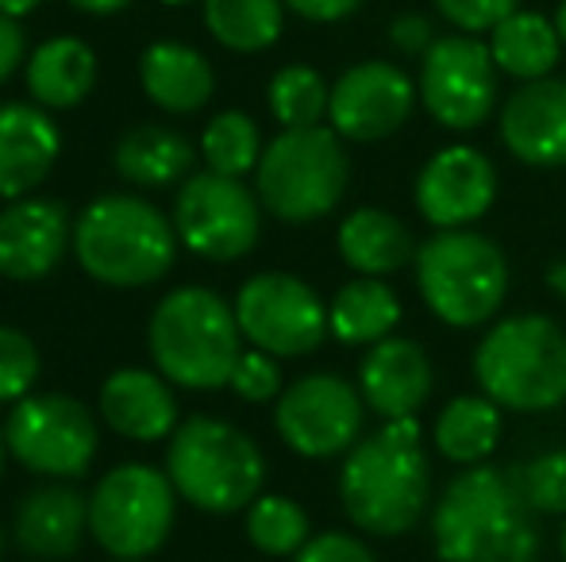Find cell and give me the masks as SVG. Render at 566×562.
Returning a JSON list of instances; mask_svg holds the SVG:
<instances>
[{"label":"cell","mask_w":566,"mask_h":562,"mask_svg":"<svg viewBox=\"0 0 566 562\" xmlns=\"http://www.w3.org/2000/svg\"><path fill=\"white\" fill-rule=\"evenodd\" d=\"M436 551L443 562H536L539 524L513 470L467 466L443 489L432 512Z\"/></svg>","instance_id":"1"},{"label":"cell","mask_w":566,"mask_h":562,"mask_svg":"<svg viewBox=\"0 0 566 562\" xmlns=\"http://www.w3.org/2000/svg\"><path fill=\"white\" fill-rule=\"evenodd\" d=\"M339 501L350 524L370 536H401L424 517L432 501V466L420 447L417 416L386 421L381 432L347 450Z\"/></svg>","instance_id":"2"},{"label":"cell","mask_w":566,"mask_h":562,"mask_svg":"<svg viewBox=\"0 0 566 562\" xmlns=\"http://www.w3.org/2000/svg\"><path fill=\"white\" fill-rule=\"evenodd\" d=\"M235 308L205 285H181L158 300L147 324V347L158 374L181 390H220L239 362Z\"/></svg>","instance_id":"3"},{"label":"cell","mask_w":566,"mask_h":562,"mask_svg":"<svg viewBox=\"0 0 566 562\" xmlns=\"http://www.w3.org/2000/svg\"><path fill=\"white\" fill-rule=\"evenodd\" d=\"M74 255L93 282L139 289L158 282L178 255V232L143 197H97L74 224Z\"/></svg>","instance_id":"4"},{"label":"cell","mask_w":566,"mask_h":562,"mask_svg":"<svg viewBox=\"0 0 566 562\" xmlns=\"http://www.w3.org/2000/svg\"><path fill=\"white\" fill-rule=\"evenodd\" d=\"M474 378L513 413H547L566 401V331L544 312L497 320L474 351Z\"/></svg>","instance_id":"5"},{"label":"cell","mask_w":566,"mask_h":562,"mask_svg":"<svg viewBox=\"0 0 566 562\" xmlns=\"http://www.w3.org/2000/svg\"><path fill=\"white\" fill-rule=\"evenodd\" d=\"M166 474L181 501L201 512H239L259 497L266 463L247 432L217 416H189L174 427L166 447Z\"/></svg>","instance_id":"6"},{"label":"cell","mask_w":566,"mask_h":562,"mask_svg":"<svg viewBox=\"0 0 566 562\" xmlns=\"http://www.w3.org/2000/svg\"><path fill=\"white\" fill-rule=\"evenodd\" d=\"M417 285L424 305L448 328H478L505 305L509 266L501 247L482 232L440 227L417 251Z\"/></svg>","instance_id":"7"},{"label":"cell","mask_w":566,"mask_h":562,"mask_svg":"<svg viewBox=\"0 0 566 562\" xmlns=\"http://www.w3.org/2000/svg\"><path fill=\"white\" fill-rule=\"evenodd\" d=\"M350 162L336 128H282L254 170L259 201L285 224H308L328 216L343 201Z\"/></svg>","instance_id":"8"},{"label":"cell","mask_w":566,"mask_h":562,"mask_svg":"<svg viewBox=\"0 0 566 562\" xmlns=\"http://www.w3.org/2000/svg\"><path fill=\"white\" fill-rule=\"evenodd\" d=\"M170 474L147 463H124L97 481L90 497V536L113 559H147L166 543L174 528Z\"/></svg>","instance_id":"9"},{"label":"cell","mask_w":566,"mask_h":562,"mask_svg":"<svg viewBox=\"0 0 566 562\" xmlns=\"http://www.w3.org/2000/svg\"><path fill=\"white\" fill-rule=\"evenodd\" d=\"M8 455L43 478H77L97 455V424L82 401L66 393L23 397L4 424Z\"/></svg>","instance_id":"10"},{"label":"cell","mask_w":566,"mask_h":562,"mask_svg":"<svg viewBox=\"0 0 566 562\" xmlns=\"http://www.w3.org/2000/svg\"><path fill=\"white\" fill-rule=\"evenodd\" d=\"M420 100L448 131H474L497 108V62L474 35H443L420 62Z\"/></svg>","instance_id":"11"},{"label":"cell","mask_w":566,"mask_h":562,"mask_svg":"<svg viewBox=\"0 0 566 562\" xmlns=\"http://www.w3.org/2000/svg\"><path fill=\"white\" fill-rule=\"evenodd\" d=\"M239 331L251 347L274 359H297L324 343L328 336V308L316 289L293 274H254L235 297Z\"/></svg>","instance_id":"12"},{"label":"cell","mask_w":566,"mask_h":562,"mask_svg":"<svg viewBox=\"0 0 566 562\" xmlns=\"http://www.w3.org/2000/svg\"><path fill=\"white\" fill-rule=\"evenodd\" d=\"M174 232L209 263H235L259 243V201L239 178L205 170L174 201Z\"/></svg>","instance_id":"13"},{"label":"cell","mask_w":566,"mask_h":562,"mask_svg":"<svg viewBox=\"0 0 566 562\" xmlns=\"http://www.w3.org/2000/svg\"><path fill=\"white\" fill-rule=\"evenodd\" d=\"M363 393L339 374H308L277 397L274 427L305 458L347 455L363 432Z\"/></svg>","instance_id":"14"},{"label":"cell","mask_w":566,"mask_h":562,"mask_svg":"<svg viewBox=\"0 0 566 562\" xmlns=\"http://www.w3.org/2000/svg\"><path fill=\"white\" fill-rule=\"evenodd\" d=\"M417 85L394 62H358L332 85L328 120L339 139L378 142L405 128L417 105Z\"/></svg>","instance_id":"15"},{"label":"cell","mask_w":566,"mask_h":562,"mask_svg":"<svg viewBox=\"0 0 566 562\" xmlns=\"http://www.w3.org/2000/svg\"><path fill=\"white\" fill-rule=\"evenodd\" d=\"M497 170L482 150L454 142L436 150L417 178V209L432 227H467L490 212Z\"/></svg>","instance_id":"16"},{"label":"cell","mask_w":566,"mask_h":562,"mask_svg":"<svg viewBox=\"0 0 566 562\" xmlns=\"http://www.w3.org/2000/svg\"><path fill=\"white\" fill-rule=\"evenodd\" d=\"M501 142L536 170L566 166V77L521 82L501 108Z\"/></svg>","instance_id":"17"},{"label":"cell","mask_w":566,"mask_h":562,"mask_svg":"<svg viewBox=\"0 0 566 562\" xmlns=\"http://www.w3.org/2000/svg\"><path fill=\"white\" fill-rule=\"evenodd\" d=\"M74 243L66 209L39 197H20L0 212V274L12 282H39L62 263Z\"/></svg>","instance_id":"18"},{"label":"cell","mask_w":566,"mask_h":562,"mask_svg":"<svg viewBox=\"0 0 566 562\" xmlns=\"http://www.w3.org/2000/svg\"><path fill=\"white\" fill-rule=\"evenodd\" d=\"M358 393L386 421L417 416L420 405L432 397V359L417 339H381L358 367Z\"/></svg>","instance_id":"19"},{"label":"cell","mask_w":566,"mask_h":562,"mask_svg":"<svg viewBox=\"0 0 566 562\" xmlns=\"http://www.w3.org/2000/svg\"><path fill=\"white\" fill-rule=\"evenodd\" d=\"M62 150V131L43 105H0V197L20 201L51 173Z\"/></svg>","instance_id":"20"},{"label":"cell","mask_w":566,"mask_h":562,"mask_svg":"<svg viewBox=\"0 0 566 562\" xmlns=\"http://www.w3.org/2000/svg\"><path fill=\"white\" fill-rule=\"evenodd\" d=\"M90 528V501L70 486L31 489L12 520V540L31 559H70Z\"/></svg>","instance_id":"21"},{"label":"cell","mask_w":566,"mask_h":562,"mask_svg":"<svg viewBox=\"0 0 566 562\" xmlns=\"http://www.w3.org/2000/svg\"><path fill=\"white\" fill-rule=\"evenodd\" d=\"M101 416L124 439L158 443L170 439L178 427V401L163 374L127 367L108 374L105 390H101Z\"/></svg>","instance_id":"22"},{"label":"cell","mask_w":566,"mask_h":562,"mask_svg":"<svg viewBox=\"0 0 566 562\" xmlns=\"http://www.w3.org/2000/svg\"><path fill=\"white\" fill-rule=\"evenodd\" d=\"M139 85L163 113H197L212 100L217 93V74H212L209 59L197 46L174 43H150L139 59Z\"/></svg>","instance_id":"23"},{"label":"cell","mask_w":566,"mask_h":562,"mask_svg":"<svg viewBox=\"0 0 566 562\" xmlns=\"http://www.w3.org/2000/svg\"><path fill=\"white\" fill-rule=\"evenodd\" d=\"M28 93L43 108H77L97 85V54L74 35H54L39 43L28 59Z\"/></svg>","instance_id":"24"},{"label":"cell","mask_w":566,"mask_h":562,"mask_svg":"<svg viewBox=\"0 0 566 562\" xmlns=\"http://www.w3.org/2000/svg\"><path fill=\"white\" fill-rule=\"evenodd\" d=\"M339 255L350 271L366 278H386L417 263V243L412 232L386 209H355L339 224Z\"/></svg>","instance_id":"25"},{"label":"cell","mask_w":566,"mask_h":562,"mask_svg":"<svg viewBox=\"0 0 566 562\" xmlns=\"http://www.w3.org/2000/svg\"><path fill=\"white\" fill-rule=\"evenodd\" d=\"M490 51L501 74L516 77V82H539V77L552 74L555 62H559L563 39H559L555 20L516 8L513 15H505V20L490 31Z\"/></svg>","instance_id":"26"},{"label":"cell","mask_w":566,"mask_h":562,"mask_svg":"<svg viewBox=\"0 0 566 562\" xmlns=\"http://www.w3.org/2000/svg\"><path fill=\"white\" fill-rule=\"evenodd\" d=\"M119 178H127L132 185L163 189L181 181L193 170V147L186 136H178L174 128L163 124H139L124 139L116 142L113 155Z\"/></svg>","instance_id":"27"},{"label":"cell","mask_w":566,"mask_h":562,"mask_svg":"<svg viewBox=\"0 0 566 562\" xmlns=\"http://www.w3.org/2000/svg\"><path fill=\"white\" fill-rule=\"evenodd\" d=\"M401 324V300L381 278H355L336 293L328 308V328L347 347H374L394 336Z\"/></svg>","instance_id":"28"},{"label":"cell","mask_w":566,"mask_h":562,"mask_svg":"<svg viewBox=\"0 0 566 562\" xmlns=\"http://www.w3.org/2000/svg\"><path fill=\"white\" fill-rule=\"evenodd\" d=\"M501 439V405L474 393L467 397L448 401V409L436 421V447H440L443 458L459 466H478L482 458L493 455Z\"/></svg>","instance_id":"29"},{"label":"cell","mask_w":566,"mask_h":562,"mask_svg":"<svg viewBox=\"0 0 566 562\" xmlns=\"http://www.w3.org/2000/svg\"><path fill=\"white\" fill-rule=\"evenodd\" d=\"M285 23L282 0H205V28L235 54H259L277 43Z\"/></svg>","instance_id":"30"},{"label":"cell","mask_w":566,"mask_h":562,"mask_svg":"<svg viewBox=\"0 0 566 562\" xmlns=\"http://www.w3.org/2000/svg\"><path fill=\"white\" fill-rule=\"evenodd\" d=\"M247 540L262 555H297L308 543V517L293 497L259 494L247 505Z\"/></svg>","instance_id":"31"},{"label":"cell","mask_w":566,"mask_h":562,"mask_svg":"<svg viewBox=\"0 0 566 562\" xmlns=\"http://www.w3.org/2000/svg\"><path fill=\"white\" fill-rule=\"evenodd\" d=\"M266 100L282 128H316L328 116L332 89L313 66H282L270 82Z\"/></svg>","instance_id":"32"},{"label":"cell","mask_w":566,"mask_h":562,"mask_svg":"<svg viewBox=\"0 0 566 562\" xmlns=\"http://www.w3.org/2000/svg\"><path fill=\"white\" fill-rule=\"evenodd\" d=\"M201 155L209 162V170L228 173V178H243V173L259 170V158H262L259 124L247 113L212 116L201 136Z\"/></svg>","instance_id":"33"},{"label":"cell","mask_w":566,"mask_h":562,"mask_svg":"<svg viewBox=\"0 0 566 562\" xmlns=\"http://www.w3.org/2000/svg\"><path fill=\"white\" fill-rule=\"evenodd\" d=\"M524 501L544 517H566V450H544L513 470Z\"/></svg>","instance_id":"34"},{"label":"cell","mask_w":566,"mask_h":562,"mask_svg":"<svg viewBox=\"0 0 566 562\" xmlns=\"http://www.w3.org/2000/svg\"><path fill=\"white\" fill-rule=\"evenodd\" d=\"M39 378V351L23 331L0 328V401H23Z\"/></svg>","instance_id":"35"},{"label":"cell","mask_w":566,"mask_h":562,"mask_svg":"<svg viewBox=\"0 0 566 562\" xmlns=\"http://www.w3.org/2000/svg\"><path fill=\"white\" fill-rule=\"evenodd\" d=\"M231 390H235V397L251 401V405H262V401L277 397L282 393V370H277L274 354L266 351H243L235 362V370H231Z\"/></svg>","instance_id":"36"},{"label":"cell","mask_w":566,"mask_h":562,"mask_svg":"<svg viewBox=\"0 0 566 562\" xmlns=\"http://www.w3.org/2000/svg\"><path fill=\"white\" fill-rule=\"evenodd\" d=\"M440 15L451 28L467 31V35H482L493 31L505 15L516 12V0H432Z\"/></svg>","instance_id":"37"},{"label":"cell","mask_w":566,"mask_h":562,"mask_svg":"<svg viewBox=\"0 0 566 562\" xmlns=\"http://www.w3.org/2000/svg\"><path fill=\"white\" fill-rule=\"evenodd\" d=\"M293 562H378V559L355 536L324 532V536H308V543L293 555Z\"/></svg>","instance_id":"38"},{"label":"cell","mask_w":566,"mask_h":562,"mask_svg":"<svg viewBox=\"0 0 566 562\" xmlns=\"http://www.w3.org/2000/svg\"><path fill=\"white\" fill-rule=\"evenodd\" d=\"M389 39L401 54H420L424 59L428 46L436 43V23L420 12H401L394 23H389Z\"/></svg>","instance_id":"39"},{"label":"cell","mask_w":566,"mask_h":562,"mask_svg":"<svg viewBox=\"0 0 566 562\" xmlns=\"http://www.w3.org/2000/svg\"><path fill=\"white\" fill-rule=\"evenodd\" d=\"M282 4L308 23H339L358 12L363 0H282Z\"/></svg>","instance_id":"40"},{"label":"cell","mask_w":566,"mask_h":562,"mask_svg":"<svg viewBox=\"0 0 566 562\" xmlns=\"http://www.w3.org/2000/svg\"><path fill=\"white\" fill-rule=\"evenodd\" d=\"M23 28H20V20L15 15H4L0 12V85L8 82V77L20 70V62H23Z\"/></svg>","instance_id":"41"},{"label":"cell","mask_w":566,"mask_h":562,"mask_svg":"<svg viewBox=\"0 0 566 562\" xmlns=\"http://www.w3.org/2000/svg\"><path fill=\"white\" fill-rule=\"evenodd\" d=\"M66 4H74L77 12H85V15H113V12H124L132 0H66Z\"/></svg>","instance_id":"42"},{"label":"cell","mask_w":566,"mask_h":562,"mask_svg":"<svg viewBox=\"0 0 566 562\" xmlns=\"http://www.w3.org/2000/svg\"><path fill=\"white\" fill-rule=\"evenodd\" d=\"M547 289L566 300V258H555V263L547 266Z\"/></svg>","instance_id":"43"},{"label":"cell","mask_w":566,"mask_h":562,"mask_svg":"<svg viewBox=\"0 0 566 562\" xmlns=\"http://www.w3.org/2000/svg\"><path fill=\"white\" fill-rule=\"evenodd\" d=\"M39 4H43V0H0V12L15 15V20H23V15H31Z\"/></svg>","instance_id":"44"},{"label":"cell","mask_w":566,"mask_h":562,"mask_svg":"<svg viewBox=\"0 0 566 562\" xmlns=\"http://www.w3.org/2000/svg\"><path fill=\"white\" fill-rule=\"evenodd\" d=\"M555 28H559V39H563V46H566V0L559 4V12H555Z\"/></svg>","instance_id":"45"},{"label":"cell","mask_w":566,"mask_h":562,"mask_svg":"<svg viewBox=\"0 0 566 562\" xmlns=\"http://www.w3.org/2000/svg\"><path fill=\"white\" fill-rule=\"evenodd\" d=\"M4 455H8V439H4V427H0V474H4Z\"/></svg>","instance_id":"46"},{"label":"cell","mask_w":566,"mask_h":562,"mask_svg":"<svg viewBox=\"0 0 566 562\" xmlns=\"http://www.w3.org/2000/svg\"><path fill=\"white\" fill-rule=\"evenodd\" d=\"M158 4H170V8H186V4H193V0H158Z\"/></svg>","instance_id":"47"},{"label":"cell","mask_w":566,"mask_h":562,"mask_svg":"<svg viewBox=\"0 0 566 562\" xmlns=\"http://www.w3.org/2000/svg\"><path fill=\"white\" fill-rule=\"evenodd\" d=\"M563 559H566V528H563Z\"/></svg>","instance_id":"48"},{"label":"cell","mask_w":566,"mask_h":562,"mask_svg":"<svg viewBox=\"0 0 566 562\" xmlns=\"http://www.w3.org/2000/svg\"><path fill=\"white\" fill-rule=\"evenodd\" d=\"M116 562H139V559H116Z\"/></svg>","instance_id":"49"},{"label":"cell","mask_w":566,"mask_h":562,"mask_svg":"<svg viewBox=\"0 0 566 562\" xmlns=\"http://www.w3.org/2000/svg\"><path fill=\"white\" fill-rule=\"evenodd\" d=\"M0 551H4V536H0Z\"/></svg>","instance_id":"50"}]
</instances>
